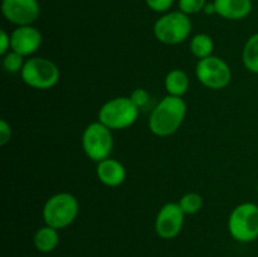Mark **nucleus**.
Instances as JSON below:
<instances>
[{"label": "nucleus", "mask_w": 258, "mask_h": 257, "mask_svg": "<svg viewBox=\"0 0 258 257\" xmlns=\"http://www.w3.org/2000/svg\"><path fill=\"white\" fill-rule=\"evenodd\" d=\"M20 75L23 82L35 90H49L57 85L60 77L59 68L55 63L42 57L29 58Z\"/></svg>", "instance_id": "6"}, {"label": "nucleus", "mask_w": 258, "mask_h": 257, "mask_svg": "<svg viewBox=\"0 0 258 257\" xmlns=\"http://www.w3.org/2000/svg\"><path fill=\"white\" fill-rule=\"evenodd\" d=\"M257 193H258V184H257Z\"/></svg>", "instance_id": "26"}, {"label": "nucleus", "mask_w": 258, "mask_h": 257, "mask_svg": "<svg viewBox=\"0 0 258 257\" xmlns=\"http://www.w3.org/2000/svg\"><path fill=\"white\" fill-rule=\"evenodd\" d=\"M58 243H59L58 229L45 224L44 227H42V228L35 232L34 246L39 252H43V253L52 252L58 246Z\"/></svg>", "instance_id": "14"}, {"label": "nucleus", "mask_w": 258, "mask_h": 257, "mask_svg": "<svg viewBox=\"0 0 258 257\" xmlns=\"http://www.w3.org/2000/svg\"><path fill=\"white\" fill-rule=\"evenodd\" d=\"M217 15L227 20H241L252 12V0H214Z\"/></svg>", "instance_id": "13"}, {"label": "nucleus", "mask_w": 258, "mask_h": 257, "mask_svg": "<svg viewBox=\"0 0 258 257\" xmlns=\"http://www.w3.org/2000/svg\"><path fill=\"white\" fill-rule=\"evenodd\" d=\"M242 60L249 72L258 73V33L251 35L244 44Z\"/></svg>", "instance_id": "16"}, {"label": "nucleus", "mask_w": 258, "mask_h": 257, "mask_svg": "<svg viewBox=\"0 0 258 257\" xmlns=\"http://www.w3.org/2000/svg\"><path fill=\"white\" fill-rule=\"evenodd\" d=\"M42 33L32 25H23L10 34V48L23 57L37 52L42 44Z\"/></svg>", "instance_id": "11"}, {"label": "nucleus", "mask_w": 258, "mask_h": 257, "mask_svg": "<svg viewBox=\"0 0 258 257\" xmlns=\"http://www.w3.org/2000/svg\"><path fill=\"white\" fill-rule=\"evenodd\" d=\"M191 33V20L180 10L161 15L154 24V34L164 44H179Z\"/></svg>", "instance_id": "5"}, {"label": "nucleus", "mask_w": 258, "mask_h": 257, "mask_svg": "<svg viewBox=\"0 0 258 257\" xmlns=\"http://www.w3.org/2000/svg\"><path fill=\"white\" fill-rule=\"evenodd\" d=\"M12 139V127L5 120L0 121V145L4 146Z\"/></svg>", "instance_id": "23"}, {"label": "nucleus", "mask_w": 258, "mask_h": 257, "mask_svg": "<svg viewBox=\"0 0 258 257\" xmlns=\"http://www.w3.org/2000/svg\"><path fill=\"white\" fill-rule=\"evenodd\" d=\"M231 236L242 243H249L258 238V206L242 203L232 211L228 218Z\"/></svg>", "instance_id": "4"}, {"label": "nucleus", "mask_w": 258, "mask_h": 257, "mask_svg": "<svg viewBox=\"0 0 258 257\" xmlns=\"http://www.w3.org/2000/svg\"><path fill=\"white\" fill-rule=\"evenodd\" d=\"M186 115V103L181 97L168 95L156 105L149 118V128L156 136L173 135Z\"/></svg>", "instance_id": "1"}, {"label": "nucleus", "mask_w": 258, "mask_h": 257, "mask_svg": "<svg viewBox=\"0 0 258 257\" xmlns=\"http://www.w3.org/2000/svg\"><path fill=\"white\" fill-rule=\"evenodd\" d=\"M80 204L71 193H58L50 197L43 207V219L47 226L62 229L70 226L77 218Z\"/></svg>", "instance_id": "2"}, {"label": "nucleus", "mask_w": 258, "mask_h": 257, "mask_svg": "<svg viewBox=\"0 0 258 257\" xmlns=\"http://www.w3.org/2000/svg\"><path fill=\"white\" fill-rule=\"evenodd\" d=\"M10 48V35L5 30L0 32V54L5 55Z\"/></svg>", "instance_id": "24"}, {"label": "nucleus", "mask_w": 258, "mask_h": 257, "mask_svg": "<svg viewBox=\"0 0 258 257\" xmlns=\"http://www.w3.org/2000/svg\"><path fill=\"white\" fill-rule=\"evenodd\" d=\"M165 88L169 95L181 97L189 88V78L181 70H173L166 75Z\"/></svg>", "instance_id": "15"}, {"label": "nucleus", "mask_w": 258, "mask_h": 257, "mask_svg": "<svg viewBox=\"0 0 258 257\" xmlns=\"http://www.w3.org/2000/svg\"><path fill=\"white\" fill-rule=\"evenodd\" d=\"M196 75L202 85L212 90L226 88L232 78L229 66L222 58L216 55L199 59L196 68Z\"/></svg>", "instance_id": "8"}, {"label": "nucleus", "mask_w": 258, "mask_h": 257, "mask_svg": "<svg viewBox=\"0 0 258 257\" xmlns=\"http://www.w3.org/2000/svg\"><path fill=\"white\" fill-rule=\"evenodd\" d=\"M2 12L8 22L23 27L39 18L40 7L38 0H2Z\"/></svg>", "instance_id": "9"}, {"label": "nucleus", "mask_w": 258, "mask_h": 257, "mask_svg": "<svg viewBox=\"0 0 258 257\" xmlns=\"http://www.w3.org/2000/svg\"><path fill=\"white\" fill-rule=\"evenodd\" d=\"M139 110L130 97H115L103 103L98 111V121L111 130H122L135 123Z\"/></svg>", "instance_id": "3"}, {"label": "nucleus", "mask_w": 258, "mask_h": 257, "mask_svg": "<svg viewBox=\"0 0 258 257\" xmlns=\"http://www.w3.org/2000/svg\"><path fill=\"white\" fill-rule=\"evenodd\" d=\"M97 178L102 184L107 186H118L125 181V166L115 159H105L97 164Z\"/></svg>", "instance_id": "12"}, {"label": "nucleus", "mask_w": 258, "mask_h": 257, "mask_svg": "<svg viewBox=\"0 0 258 257\" xmlns=\"http://www.w3.org/2000/svg\"><path fill=\"white\" fill-rule=\"evenodd\" d=\"M130 98L139 108H141L149 102V93L148 91L144 90V88H136V90L131 93Z\"/></svg>", "instance_id": "22"}, {"label": "nucleus", "mask_w": 258, "mask_h": 257, "mask_svg": "<svg viewBox=\"0 0 258 257\" xmlns=\"http://www.w3.org/2000/svg\"><path fill=\"white\" fill-rule=\"evenodd\" d=\"M82 146L86 155L93 161L100 163L107 159L113 148L111 128L101 123L100 121L90 123L83 131Z\"/></svg>", "instance_id": "7"}, {"label": "nucleus", "mask_w": 258, "mask_h": 257, "mask_svg": "<svg viewBox=\"0 0 258 257\" xmlns=\"http://www.w3.org/2000/svg\"><path fill=\"white\" fill-rule=\"evenodd\" d=\"M204 14L207 15H212V14H217L216 12V7H214V3H207L206 7L203 9Z\"/></svg>", "instance_id": "25"}, {"label": "nucleus", "mask_w": 258, "mask_h": 257, "mask_svg": "<svg viewBox=\"0 0 258 257\" xmlns=\"http://www.w3.org/2000/svg\"><path fill=\"white\" fill-rule=\"evenodd\" d=\"M214 49L213 39L208 34H197L190 40V52L199 59L211 57Z\"/></svg>", "instance_id": "17"}, {"label": "nucleus", "mask_w": 258, "mask_h": 257, "mask_svg": "<svg viewBox=\"0 0 258 257\" xmlns=\"http://www.w3.org/2000/svg\"><path fill=\"white\" fill-rule=\"evenodd\" d=\"M179 206L185 214H196L203 207V198L198 193H186L180 198Z\"/></svg>", "instance_id": "18"}, {"label": "nucleus", "mask_w": 258, "mask_h": 257, "mask_svg": "<svg viewBox=\"0 0 258 257\" xmlns=\"http://www.w3.org/2000/svg\"><path fill=\"white\" fill-rule=\"evenodd\" d=\"M184 213L179 203H166L159 211L155 219V231L163 239L175 238L184 226Z\"/></svg>", "instance_id": "10"}, {"label": "nucleus", "mask_w": 258, "mask_h": 257, "mask_svg": "<svg viewBox=\"0 0 258 257\" xmlns=\"http://www.w3.org/2000/svg\"><path fill=\"white\" fill-rule=\"evenodd\" d=\"M146 5L155 13H165L173 7L174 0H145Z\"/></svg>", "instance_id": "21"}, {"label": "nucleus", "mask_w": 258, "mask_h": 257, "mask_svg": "<svg viewBox=\"0 0 258 257\" xmlns=\"http://www.w3.org/2000/svg\"><path fill=\"white\" fill-rule=\"evenodd\" d=\"M3 65H4L5 71L8 73H17L22 72L23 67H24V62H23V55L19 53L12 52L7 53L4 55V60H3Z\"/></svg>", "instance_id": "19"}, {"label": "nucleus", "mask_w": 258, "mask_h": 257, "mask_svg": "<svg viewBox=\"0 0 258 257\" xmlns=\"http://www.w3.org/2000/svg\"><path fill=\"white\" fill-rule=\"evenodd\" d=\"M207 0H179V10L186 15L198 14L203 12L204 7L207 4Z\"/></svg>", "instance_id": "20"}]
</instances>
